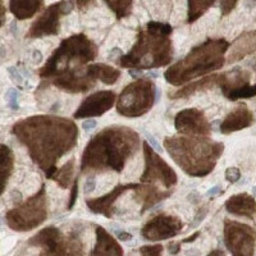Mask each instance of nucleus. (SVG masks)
<instances>
[{
	"label": "nucleus",
	"mask_w": 256,
	"mask_h": 256,
	"mask_svg": "<svg viewBox=\"0 0 256 256\" xmlns=\"http://www.w3.org/2000/svg\"><path fill=\"white\" fill-rule=\"evenodd\" d=\"M156 86L152 80L138 78L128 84L116 102L118 114L127 118H138L152 110L156 102Z\"/></svg>",
	"instance_id": "nucleus-8"
},
{
	"label": "nucleus",
	"mask_w": 256,
	"mask_h": 256,
	"mask_svg": "<svg viewBox=\"0 0 256 256\" xmlns=\"http://www.w3.org/2000/svg\"><path fill=\"white\" fill-rule=\"evenodd\" d=\"M184 223L178 216L159 214L148 222L141 230V236L148 241H164L178 236Z\"/></svg>",
	"instance_id": "nucleus-13"
},
{
	"label": "nucleus",
	"mask_w": 256,
	"mask_h": 256,
	"mask_svg": "<svg viewBox=\"0 0 256 256\" xmlns=\"http://www.w3.org/2000/svg\"><path fill=\"white\" fill-rule=\"evenodd\" d=\"M163 145L182 172L195 178L210 174L224 152V144L209 136H170Z\"/></svg>",
	"instance_id": "nucleus-3"
},
{
	"label": "nucleus",
	"mask_w": 256,
	"mask_h": 256,
	"mask_svg": "<svg viewBox=\"0 0 256 256\" xmlns=\"http://www.w3.org/2000/svg\"><path fill=\"white\" fill-rule=\"evenodd\" d=\"M99 54V49L84 34L64 38L38 70V77L45 84L68 72H84L88 63Z\"/></svg>",
	"instance_id": "nucleus-6"
},
{
	"label": "nucleus",
	"mask_w": 256,
	"mask_h": 256,
	"mask_svg": "<svg viewBox=\"0 0 256 256\" xmlns=\"http://www.w3.org/2000/svg\"><path fill=\"white\" fill-rule=\"evenodd\" d=\"M118 240L120 241H131L132 234L128 232H120L118 233Z\"/></svg>",
	"instance_id": "nucleus-36"
},
{
	"label": "nucleus",
	"mask_w": 256,
	"mask_h": 256,
	"mask_svg": "<svg viewBox=\"0 0 256 256\" xmlns=\"http://www.w3.org/2000/svg\"><path fill=\"white\" fill-rule=\"evenodd\" d=\"M74 174V159H70L62 168L56 169V172L52 177L60 188H67L72 184V178Z\"/></svg>",
	"instance_id": "nucleus-27"
},
{
	"label": "nucleus",
	"mask_w": 256,
	"mask_h": 256,
	"mask_svg": "<svg viewBox=\"0 0 256 256\" xmlns=\"http://www.w3.org/2000/svg\"><path fill=\"white\" fill-rule=\"evenodd\" d=\"M163 244H146L140 248L141 256H162L163 254Z\"/></svg>",
	"instance_id": "nucleus-30"
},
{
	"label": "nucleus",
	"mask_w": 256,
	"mask_h": 256,
	"mask_svg": "<svg viewBox=\"0 0 256 256\" xmlns=\"http://www.w3.org/2000/svg\"><path fill=\"white\" fill-rule=\"evenodd\" d=\"M6 8L4 6V0H0V27L6 24Z\"/></svg>",
	"instance_id": "nucleus-35"
},
{
	"label": "nucleus",
	"mask_w": 256,
	"mask_h": 256,
	"mask_svg": "<svg viewBox=\"0 0 256 256\" xmlns=\"http://www.w3.org/2000/svg\"><path fill=\"white\" fill-rule=\"evenodd\" d=\"M174 190H160L154 184H140L136 190H134V196L141 201V212L152 209L156 204L164 201L172 195Z\"/></svg>",
	"instance_id": "nucleus-19"
},
{
	"label": "nucleus",
	"mask_w": 256,
	"mask_h": 256,
	"mask_svg": "<svg viewBox=\"0 0 256 256\" xmlns=\"http://www.w3.org/2000/svg\"><path fill=\"white\" fill-rule=\"evenodd\" d=\"M224 244L232 256H254L256 246V230L248 224L226 219Z\"/></svg>",
	"instance_id": "nucleus-12"
},
{
	"label": "nucleus",
	"mask_w": 256,
	"mask_h": 256,
	"mask_svg": "<svg viewBox=\"0 0 256 256\" xmlns=\"http://www.w3.org/2000/svg\"><path fill=\"white\" fill-rule=\"evenodd\" d=\"M96 244L92 256H123V248L118 241L102 226H95Z\"/></svg>",
	"instance_id": "nucleus-22"
},
{
	"label": "nucleus",
	"mask_w": 256,
	"mask_h": 256,
	"mask_svg": "<svg viewBox=\"0 0 256 256\" xmlns=\"http://www.w3.org/2000/svg\"><path fill=\"white\" fill-rule=\"evenodd\" d=\"M254 122V114L246 104L238 105L236 109H233L223 122L219 126V131L223 134H230L233 132L242 131L244 128L250 127Z\"/></svg>",
	"instance_id": "nucleus-18"
},
{
	"label": "nucleus",
	"mask_w": 256,
	"mask_h": 256,
	"mask_svg": "<svg viewBox=\"0 0 256 256\" xmlns=\"http://www.w3.org/2000/svg\"><path fill=\"white\" fill-rule=\"evenodd\" d=\"M142 148L144 158H145V169L140 177L141 184L159 182L166 190H172L178 184V177L174 169L148 145V141H144Z\"/></svg>",
	"instance_id": "nucleus-10"
},
{
	"label": "nucleus",
	"mask_w": 256,
	"mask_h": 256,
	"mask_svg": "<svg viewBox=\"0 0 256 256\" xmlns=\"http://www.w3.org/2000/svg\"><path fill=\"white\" fill-rule=\"evenodd\" d=\"M84 188H86V192L94 191V180H92V178H91L88 182H86V184H84Z\"/></svg>",
	"instance_id": "nucleus-42"
},
{
	"label": "nucleus",
	"mask_w": 256,
	"mask_h": 256,
	"mask_svg": "<svg viewBox=\"0 0 256 256\" xmlns=\"http://www.w3.org/2000/svg\"><path fill=\"white\" fill-rule=\"evenodd\" d=\"M256 52V30L255 31L244 32L233 41L228 49V59L230 64L236 63L246 56H251Z\"/></svg>",
	"instance_id": "nucleus-21"
},
{
	"label": "nucleus",
	"mask_w": 256,
	"mask_h": 256,
	"mask_svg": "<svg viewBox=\"0 0 256 256\" xmlns=\"http://www.w3.org/2000/svg\"><path fill=\"white\" fill-rule=\"evenodd\" d=\"M44 0H9V10L18 20H26L38 14Z\"/></svg>",
	"instance_id": "nucleus-23"
},
{
	"label": "nucleus",
	"mask_w": 256,
	"mask_h": 256,
	"mask_svg": "<svg viewBox=\"0 0 256 256\" xmlns=\"http://www.w3.org/2000/svg\"><path fill=\"white\" fill-rule=\"evenodd\" d=\"M74 8L70 0H60L48 6L44 12L36 18L27 31V38H40L45 36H56L60 28V18L70 14Z\"/></svg>",
	"instance_id": "nucleus-11"
},
{
	"label": "nucleus",
	"mask_w": 256,
	"mask_h": 256,
	"mask_svg": "<svg viewBox=\"0 0 256 256\" xmlns=\"http://www.w3.org/2000/svg\"><path fill=\"white\" fill-rule=\"evenodd\" d=\"M82 127H84L86 131H90V130H92L94 127H96V122H95V120H84V124H82Z\"/></svg>",
	"instance_id": "nucleus-37"
},
{
	"label": "nucleus",
	"mask_w": 256,
	"mask_h": 256,
	"mask_svg": "<svg viewBox=\"0 0 256 256\" xmlns=\"http://www.w3.org/2000/svg\"><path fill=\"white\" fill-rule=\"evenodd\" d=\"M224 208L228 212L236 216L255 219L256 218V200L248 192H241L233 195L226 201Z\"/></svg>",
	"instance_id": "nucleus-20"
},
{
	"label": "nucleus",
	"mask_w": 256,
	"mask_h": 256,
	"mask_svg": "<svg viewBox=\"0 0 256 256\" xmlns=\"http://www.w3.org/2000/svg\"><path fill=\"white\" fill-rule=\"evenodd\" d=\"M170 24L152 20L138 32L137 40L130 52L116 59V64L128 70H152L166 67L173 59Z\"/></svg>",
	"instance_id": "nucleus-4"
},
{
	"label": "nucleus",
	"mask_w": 256,
	"mask_h": 256,
	"mask_svg": "<svg viewBox=\"0 0 256 256\" xmlns=\"http://www.w3.org/2000/svg\"><path fill=\"white\" fill-rule=\"evenodd\" d=\"M230 42L224 38H208L202 44L192 48L184 58L172 64L164 72L166 81L176 88L206 76L226 63Z\"/></svg>",
	"instance_id": "nucleus-5"
},
{
	"label": "nucleus",
	"mask_w": 256,
	"mask_h": 256,
	"mask_svg": "<svg viewBox=\"0 0 256 256\" xmlns=\"http://www.w3.org/2000/svg\"><path fill=\"white\" fill-rule=\"evenodd\" d=\"M140 184H118L114 187L110 192L105 194L104 196L96 198H88L86 200V206L88 208L91 212L94 214H100L104 216L105 218H113L114 216V204L116 200L127 191H134L138 187Z\"/></svg>",
	"instance_id": "nucleus-16"
},
{
	"label": "nucleus",
	"mask_w": 256,
	"mask_h": 256,
	"mask_svg": "<svg viewBox=\"0 0 256 256\" xmlns=\"http://www.w3.org/2000/svg\"><path fill=\"white\" fill-rule=\"evenodd\" d=\"M73 2H74V4H76V6L80 9V10L84 12V10L90 9L91 6L95 4L96 0H73Z\"/></svg>",
	"instance_id": "nucleus-34"
},
{
	"label": "nucleus",
	"mask_w": 256,
	"mask_h": 256,
	"mask_svg": "<svg viewBox=\"0 0 256 256\" xmlns=\"http://www.w3.org/2000/svg\"><path fill=\"white\" fill-rule=\"evenodd\" d=\"M130 73H131L134 78H137V77L142 76V70H137V68H134V70H130Z\"/></svg>",
	"instance_id": "nucleus-41"
},
{
	"label": "nucleus",
	"mask_w": 256,
	"mask_h": 256,
	"mask_svg": "<svg viewBox=\"0 0 256 256\" xmlns=\"http://www.w3.org/2000/svg\"><path fill=\"white\" fill-rule=\"evenodd\" d=\"M219 194H223V191H220L219 187H212L210 191H208V196H216V195H219Z\"/></svg>",
	"instance_id": "nucleus-40"
},
{
	"label": "nucleus",
	"mask_w": 256,
	"mask_h": 256,
	"mask_svg": "<svg viewBox=\"0 0 256 256\" xmlns=\"http://www.w3.org/2000/svg\"><path fill=\"white\" fill-rule=\"evenodd\" d=\"M10 131L48 180L56 172L59 160L78 141V127L74 120L49 114L24 118L16 122Z\"/></svg>",
	"instance_id": "nucleus-1"
},
{
	"label": "nucleus",
	"mask_w": 256,
	"mask_h": 256,
	"mask_svg": "<svg viewBox=\"0 0 256 256\" xmlns=\"http://www.w3.org/2000/svg\"><path fill=\"white\" fill-rule=\"evenodd\" d=\"M28 244L41 248L38 256H84V244L74 230L63 233L56 227H46L32 236Z\"/></svg>",
	"instance_id": "nucleus-9"
},
{
	"label": "nucleus",
	"mask_w": 256,
	"mask_h": 256,
	"mask_svg": "<svg viewBox=\"0 0 256 256\" xmlns=\"http://www.w3.org/2000/svg\"><path fill=\"white\" fill-rule=\"evenodd\" d=\"M104 2L112 9V12L116 16L118 20H122L131 14L134 0H104Z\"/></svg>",
	"instance_id": "nucleus-28"
},
{
	"label": "nucleus",
	"mask_w": 256,
	"mask_h": 256,
	"mask_svg": "<svg viewBox=\"0 0 256 256\" xmlns=\"http://www.w3.org/2000/svg\"><path fill=\"white\" fill-rule=\"evenodd\" d=\"M176 131L182 136H210L212 124L200 109L188 108L178 112L174 118Z\"/></svg>",
	"instance_id": "nucleus-14"
},
{
	"label": "nucleus",
	"mask_w": 256,
	"mask_h": 256,
	"mask_svg": "<svg viewBox=\"0 0 256 256\" xmlns=\"http://www.w3.org/2000/svg\"><path fill=\"white\" fill-rule=\"evenodd\" d=\"M224 176H226V180L230 184H236V182H238L240 178H241V170L238 168H236V166H230V168L226 169Z\"/></svg>",
	"instance_id": "nucleus-33"
},
{
	"label": "nucleus",
	"mask_w": 256,
	"mask_h": 256,
	"mask_svg": "<svg viewBox=\"0 0 256 256\" xmlns=\"http://www.w3.org/2000/svg\"><path fill=\"white\" fill-rule=\"evenodd\" d=\"M77 198H78V178L73 180L72 188H70V200H68V204H67L68 210H72L73 206L76 205Z\"/></svg>",
	"instance_id": "nucleus-31"
},
{
	"label": "nucleus",
	"mask_w": 256,
	"mask_h": 256,
	"mask_svg": "<svg viewBox=\"0 0 256 256\" xmlns=\"http://www.w3.org/2000/svg\"><path fill=\"white\" fill-rule=\"evenodd\" d=\"M116 102V95L114 91L102 90L91 94L84 98L80 104L77 110L73 113L74 120H90L95 116H102L113 108Z\"/></svg>",
	"instance_id": "nucleus-15"
},
{
	"label": "nucleus",
	"mask_w": 256,
	"mask_h": 256,
	"mask_svg": "<svg viewBox=\"0 0 256 256\" xmlns=\"http://www.w3.org/2000/svg\"><path fill=\"white\" fill-rule=\"evenodd\" d=\"M254 192H255V194H256V187H254Z\"/></svg>",
	"instance_id": "nucleus-44"
},
{
	"label": "nucleus",
	"mask_w": 256,
	"mask_h": 256,
	"mask_svg": "<svg viewBox=\"0 0 256 256\" xmlns=\"http://www.w3.org/2000/svg\"><path fill=\"white\" fill-rule=\"evenodd\" d=\"M14 169V152L8 145L0 144V198L6 191Z\"/></svg>",
	"instance_id": "nucleus-24"
},
{
	"label": "nucleus",
	"mask_w": 256,
	"mask_h": 256,
	"mask_svg": "<svg viewBox=\"0 0 256 256\" xmlns=\"http://www.w3.org/2000/svg\"><path fill=\"white\" fill-rule=\"evenodd\" d=\"M86 72L96 81H102L105 84H114L120 77V70L118 68L104 63L88 64L86 67Z\"/></svg>",
	"instance_id": "nucleus-25"
},
{
	"label": "nucleus",
	"mask_w": 256,
	"mask_h": 256,
	"mask_svg": "<svg viewBox=\"0 0 256 256\" xmlns=\"http://www.w3.org/2000/svg\"><path fill=\"white\" fill-rule=\"evenodd\" d=\"M224 96L230 102H237L240 99H250V98L256 96V84H244V86L236 88V90L230 91Z\"/></svg>",
	"instance_id": "nucleus-29"
},
{
	"label": "nucleus",
	"mask_w": 256,
	"mask_h": 256,
	"mask_svg": "<svg viewBox=\"0 0 256 256\" xmlns=\"http://www.w3.org/2000/svg\"><path fill=\"white\" fill-rule=\"evenodd\" d=\"M198 236H200V232H196V233H194L192 236H190V237H187V238H184L182 242H184V244H190V242L195 241V240L198 238Z\"/></svg>",
	"instance_id": "nucleus-39"
},
{
	"label": "nucleus",
	"mask_w": 256,
	"mask_h": 256,
	"mask_svg": "<svg viewBox=\"0 0 256 256\" xmlns=\"http://www.w3.org/2000/svg\"><path fill=\"white\" fill-rule=\"evenodd\" d=\"M96 80L91 77L86 70L84 72H68L62 76L50 80L48 84L56 86L58 90L68 94H82L95 88Z\"/></svg>",
	"instance_id": "nucleus-17"
},
{
	"label": "nucleus",
	"mask_w": 256,
	"mask_h": 256,
	"mask_svg": "<svg viewBox=\"0 0 256 256\" xmlns=\"http://www.w3.org/2000/svg\"><path fill=\"white\" fill-rule=\"evenodd\" d=\"M140 134L127 126H109L91 137L81 155V172L120 173L140 148Z\"/></svg>",
	"instance_id": "nucleus-2"
},
{
	"label": "nucleus",
	"mask_w": 256,
	"mask_h": 256,
	"mask_svg": "<svg viewBox=\"0 0 256 256\" xmlns=\"http://www.w3.org/2000/svg\"><path fill=\"white\" fill-rule=\"evenodd\" d=\"M237 2L238 0H219V6H220V12L223 17L230 14L233 9L236 8Z\"/></svg>",
	"instance_id": "nucleus-32"
},
{
	"label": "nucleus",
	"mask_w": 256,
	"mask_h": 256,
	"mask_svg": "<svg viewBox=\"0 0 256 256\" xmlns=\"http://www.w3.org/2000/svg\"><path fill=\"white\" fill-rule=\"evenodd\" d=\"M216 3V0H187V24H194L200 17L208 12V9L212 8Z\"/></svg>",
	"instance_id": "nucleus-26"
},
{
	"label": "nucleus",
	"mask_w": 256,
	"mask_h": 256,
	"mask_svg": "<svg viewBox=\"0 0 256 256\" xmlns=\"http://www.w3.org/2000/svg\"><path fill=\"white\" fill-rule=\"evenodd\" d=\"M168 250H169V252L173 254V255H174V254H177V252H180V244H170L168 246Z\"/></svg>",
	"instance_id": "nucleus-38"
},
{
	"label": "nucleus",
	"mask_w": 256,
	"mask_h": 256,
	"mask_svg": "<svg viewBox=\"0 0 256 256\" xmlns=\"http://www.w3.org/2000/svg\"><path fill=\"white\" fill-rule=\"evenodd\" d=\"M208 256H227L226 255V254H224V251L223 250H214V251H212V252L209 254V255Z\"/></svg>",
	"instance_id": "nucleus-43"
},
{
	"label": "nucleus",
	"mask_w": 256,
	"mask_h": 256,
	"mask_svg": "<svg viewBox=\"0 0 256 256\" xmlns=\"http://www.w3.org/2000/svg\"><path fill=\"white\" fill-rule=\"evenodd\" d=\"M48 196L46 184H41L40 190L22 204L8 210L6 214V223L16 232H28L40 227L48 219Z\"/></svg>",
	"instance_id": "nucleus-7"
}]
</instances>
